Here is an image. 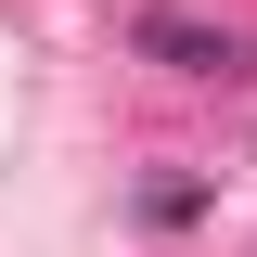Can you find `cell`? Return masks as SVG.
<instances>
[{
    "mask_svg": "<svg viewBox=\"0 0 257 257\" xmlns=\"http://www.w3.org/2000/svg\"><path fill=\"white\" fill-rule=\"evenodd\" d=\"M128 39H142V52H167V64H193V77H219V64H231V39H219V26H180V13H142Z\"/></svg>",
    "mask_w": 257,
    "mask_h": 257,
    "instance_id": "1",
    "label": "cell"
}]
</instances>
